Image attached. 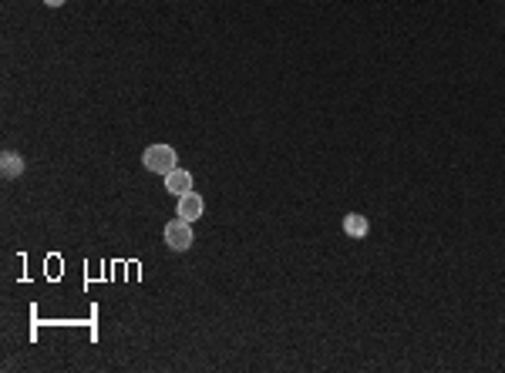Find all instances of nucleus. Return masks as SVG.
Instances as JSON below:
<instances>
[{"label": "nucleus", "instance_id": "obj_5", "mask_svg": "<svg viewBox=\"0 0 505 373\" xmlns=\"http://www.w3.org/2000/svg\"><path fill=\"white\" fill-rule=\"evenodd\" d=\"M344 232H347L350 239H364V236H368V219L357 215V212L344 215Z\"/></svg>", "mask_w": 505, "mask_h": 373}, {"label": "nucleus", "instance_id": "obj_4", "mask_svg": "<svg viewBox=\"0 0 505 373\" xmlns=\"http://www.w3.org/2000/svg\"><path fill=\"white\" fill-rule=\"evenodd\" d=\"M165 188H169L172 195H186V192H193V175H189L186 168H172V172L165 175Z\"/></svg>", "mask_w": 505, "mask_h": 373}, {"label": "nucleus", "instance_id": "obj_7", "mask_svg": "<svg viewBox=\"0 0 505 373\" xmlns=\"http://www.w3.org/2000/svg\"><path fill=\"white\" fill-rule=\"evenodd\" d=\"M44 3H47V7H61L64 0H44Z\"/></svg>", "mask_w": 505, "mask_h": 373}, {"label": "nucleus", "instance_id": "obj_1", "mask_svg": "<svg viewBox=\"0 0 505 373\" xmlns=\"http://www.w3.org/2000/svg\"><path fill=\"white\" fill-rule=\"evenodd\" d=\"M142 165L165 178L172 168H179V155H175L172 145H152V149H145V155H142Z\"/></svg>", "mask_w": 505, "mask_h": 373}, {"label": "nucleus", "instance_id": "obj_2", "mask_svg": "<svg viewBox=\"0 0 505 373\" xmlns=\"http://www.w3.org/2000/svg\"><path fill=\"white\" fill-rule=\"evenodd\" d=\"M165 243H169V249H175V252H186V249L193 245V222L172 219V222L165 225Z\"/></svg>", "mask_w": 505, "mask_h": 373}, {"label": "nucleus", "instance_id": "obj_6", "mask_svg": "<svg viewBox=\"0 0 505 373\" xmlns=\"http://www.w3.org/2000/svg\"><path fill=\"white\" fill-rule=\"evenodd\" d=\"M0 172H3V178H17L20 172H24V158L14 155V151H3V158H0Z\"/></svg>", "mask_w": 505, "mask_h": 373}, {"label": "nucleus", "instance_id": "obj_3", "mask_svg": "<svg viewBox=\"0 0 505 373\" xmlns=\"http://www.w3.org/2000/svg\"><path fill=\"white\" fill-rule=\"evenodd\" d=\"M175 215L186 219V222H195V219L202 215V195H199V192H186V195H179V208H175Z\"/></svg>", "mask_w": 505, "mask_h": 373}]
</instances>
